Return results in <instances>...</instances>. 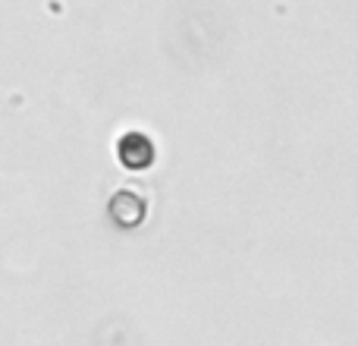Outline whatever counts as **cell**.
<instances>
[{
	"instance_id": "cell-2",
	"label": "cell",
	"mask_w": 358,
	"mask_h": 346,
	"mask_svg": "<svg viewBox=\"0 0 358 346\" xmlns=\"http://www.w3.org/2000/svg\"><path fill=\"white\" fill-rule=\"evenodd\" d=\"M145 211H148V205H145V198H138L136 192H120V195L110 202V217L123 230L138 227V223L145 221Z\"/></svg>"
},
{
	"instance_id": "cell-1",
	"label": "cell",
	"mask_w": 358,
	"mask_h": 346,
	"mask_svg": "<svg viewBox=\"0 0 358 346\" xmlns=\"http://www.w3.org/2000/svg\"><path fill=\"white\" fill-rule=\"evenodd\" d=\"M117 158L126 170L142 173L155 164L157 151H155V142H151L148 136H142V132H126L117 145Z\"/></svg>"
}]
</instances>
